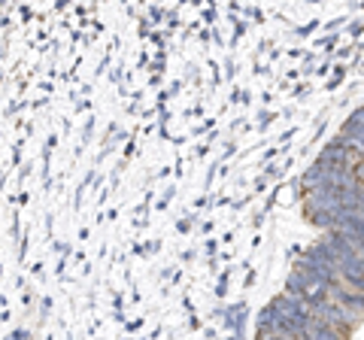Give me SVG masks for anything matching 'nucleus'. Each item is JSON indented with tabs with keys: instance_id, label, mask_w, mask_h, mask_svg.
<instances>
[{
	"instance_id": "f257e3e1",
	"label": "nucleus",
	"mask_w": 364,
	"mask_h": 340,
	"mask_svg": "<svg viewBox=\"0 0 364 340\" xmlns=\"http://www.w3.org/2000/svg\"><path fill=\"white\" fill-rule=\"evenodd\" d=\"M304 216L322 234L261 310L255 340H364V104L304 174Z\"/></svg>"
}]
</instances>
